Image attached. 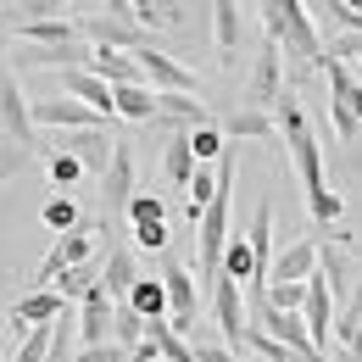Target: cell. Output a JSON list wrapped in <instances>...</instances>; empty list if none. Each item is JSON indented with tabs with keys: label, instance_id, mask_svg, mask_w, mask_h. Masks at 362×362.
<instances>
[{
	"label": "cell",
	"instance_id": "30",
	"mask_svg": "<svg viewBox=\"0 0 362 362\" xmlns=\"http://www.w3.org/2000/svg\"><path fill=\"white\" fill-rule=\"evenodd\" d=\"M100 279H106V268H95V262H84V268L62 273V279H56V284H50V290H62V296H67V301H73V307H78V301H84V296H90V290H95V284H100Z\"/></svg>",
	"mask_w": 362,
	"mask_h": 362
},
{
	"label": "cell",
	"instance_id": "7",
	"mask_svg": "<svg viewBox=\"0 0 362 362\" xmlns=\"http://www.w3.org/2000/svg\"><path fill=\"white\" fill-rule=\"evenodd\" d=\"M212 317H218V329H223V346L234 357H245L251 323H245V290H240V279H218V284H212Z\"/></svg>",
	"mask_w": 362,
	"mask_h": 362
},
{
	"label": "cell",
	"instance_id": "20",
	"mask_svg": "<svg viewBox=\"0 0 362 362\" xmlns=\"http://www.w3.org/2000/svg\"><path fill=\"white\" fill-rule=\"evenodd\" d=\"M139 279H145V273L134 268V251H129L123 240H112V251H106V279H100V284L112 290V301H117V307L129 301V290H134Z\"/></svg>",
	"mask_w": 362,
	"mask_h": 362
},
{
	"label": "cell",
	"instance_id": "27",
	"mask_svg": "<svg viewBox=\"0 0 362 362\" xmlns=\"http://www.w3.org/2000/svg\"><path fill=\"white\" fill-rule=\"evenodd\" d=\"M323 78H329V100L351 106V112L362 117V84L351 78V67H346V62H323Z\"/></svg>",
	"mask_w": 362,
	"mask_h": 362
},
{
	"label": "cell",
	"instance_id": "21",
	"mask_svg": "<svg viewBox=\"0 0 362 362\" xmlns=\"http://www.w3.org/2000/svg\"><path fill=\"white\" fill-rule=\"evenodd\" d=\"M112 106H117V117H129V123H156V117H162V95L151 90V84L112 90Z\"/></svg>",
	"mask_w": 362,
	"mask_h": 362
},
{
	"label": "cell",
	"instance_id": "18",
	"mask_svg": "<svg viewBox=\"0 0 362 362\" xmlns=\"http://www.w3.org/2000/svg\"><path fill=\"white\" fill-rule=\"evenodd\" d=\"M317 240H290L279 257H273V284H307L317 273Z\"/></svg>",
	"mask_w": 362,
	"mask_h": 362
},
{
	"label": "cell",
	"instance_id": "19",
	"mask_svg": "<svg viewBox=\"0 0 362 362\" xmlns=\"http://www.w3.org/2000/svg\"><path fill=\"white\" fill-rule=\"evenodd\" d=\"M245 245H251V257H257V279H262V290L273 284V201H257V212H251V234H245Z\"/></svg>",
	"mask_w": 362,
	"mask_h": 362
},
{
	"label": "cell",
	"instance_id": "13",
	"mask_svg": "<svg viewBox=\"0 0 362 362\" xmlns=\"http://www.w3.org/2000/svg\"><path fill=\"white\" fill-rule=\"evenodd\" d=\"M334 307H340V301H334V290H329V279H323V273H313V279H307V329H313V346L317 351H323V357H329V340H334Z\"/></svg>",
	"mask_w": 362,
	"mask_h": 362
},
{
	"label": "cell",
	"instance_id": "44",
	"mask_svg": "<svg viewBox=\"0 0 362 362\" xmlns=\"http://www.w3.org/2000/svg\"><path fill=\"white\" fill-rule=\"evenodd\" d=\"M129 362H156V357H145V351H129Z\"/></svg>",
	"mask_w": 362,
	"mask_h": 362
},
{
	"label": "cell",
	"instance_id": "6",
	"mask_svg": "<svg viewBox=\"0 0 362 362\" xmlns=\"http://www.w3.org/2000/svg\"><path fill=\"white\" fill-rule=\"evenodd\" d=\"M95 234H100V228H73V234H56V240H50V257L40 262V273H34V279H40L34 290H50L62 273L84 268V262L95 257Z\"/></svg>",
	"mask_w": 362,
	"mask_h": 362
},
{
	"label": "cell",
	"instance_id": "10",
	"mask_svg": "<svg viewBox=\"0 0 362 362\" xmlns=\"http://www.w3.org/2000/svg\"><path fill=\"white\" fill-rule=\"evenodd\" d=\"M45 151H73V156L84 162V173H100V179H106V168H112V156H117V139L106 134V129H78V134L50 139Z\"/></svg>",
	"mask_w": 362,
	"mask_h": 362
},
{
	"label": "cell",
	"instance_id": "41",
	"mask_svg": "<svg viewBox=\"0 0 362 362\" xmlns=\"http://www.w3.org/2000/svg\"><path fill=\"white\" fill-rule=\"evenodd\" d=\"M78 362H129V351L112 340V346H78Z\"/></svg>",
	"mask_w": 362,
	"mask_h": 362
},
{
	"label": "cell",
	"instance_id": "28",
	"mask_svg": "<svg viewBox=\"0 0 362 362\" xmlns=\"http://www.w3.org/2000/svg\"><path fill=\"white\" fill-rule=\"evenodd\" d=\"M45 173H50V184H56V195H67L73 184L84 179V162H78L73 151H45Z\"/></svg>",
	"mask_w": 362,
	"mask_h": 362
},
{
	"label": "cell",
	"instance_id": "1",
	"mask_svg": "<svg viewBox=\"0 0 362 362\" xmlns=\"http://www.w3.org/2000/svg\"><path fill=\"white\" fill-rule=\"evenodd\" d=\"M257 11H262L268 40H279L284 56H296L301 67H323V40H317V23L301 0H257Z\"/></svg>",
	"mask_w": 362,
	"mask_h": 362
},
{
	"label": "cell",
	"instance_id": "3",
	"mask_svg": "<svg viewBox=\"0 0 362 362\" xmlns=\"http://www.w3.org/2000/svg\"><path fill=\"white\" fill-rule=\"evenodd\" d=\"M279 100H284V50H279V40L262 34V50H257V62H251V78H245L240 106H251V112H273Z\"/></svg>",
	"mask_w": 362,
	"mask_h": 362
},
{
	"label": "cell",
	"instance_id": "5",
	"mask_svg": "<svg viewBox=\"0 0 362 362\" xmlns=\"http://www.w3.org/2000/svg\"><path fill=\"white\" fill-rule=\"evenodd\" d=\"M0 139L28 145V151H45V139L34 129V100L23 95V84L11 73H0Z\"/></svg>",
	"mask_w": 362,
	"mask_h": 362
},
{
	"label": "cell",
	"instance_id": "42",
	"mask_svg": "<svg viewBox=\"0 0 362 362\" xmlns=\"http://www.w3.org/2000/svg\"><path fill=\"white\" fill-rule=\"evenodd\" d=\"M134 245H145V251H162V245H168V223H151V228H134Z\"/></svg>",
	"mask_w": 362,
	"mask_h": 362
},
{
	"label": "cell",
	"instance_id": "38",
	"mask_svg": "<svg viewBox=\"0 0 362 362\" xmlns=\"http://www.w3.org/2000/svg\"><path fill=\"white\" fill-rule=\"evenodd\" d=\"M329 123H334V139H340V145H351L357 129H362V117L351 112V106H340V100H329Z\"/></svg>",
	"mask_w": 362,
	"mask_h": 362
},
{
	"label": "cell",
	"instance_id": "15",
	"mask_svg": "<svg viewBox=\"0 0 362 362\" xmlns=\"http://www.w3.org/2000/svg\"><path fill=\"white\" fill-rule=\"evenodd\" d=\"M73 40H84V23L73 11H56V17H28L11 45H73Z\"/></svg>",
	"mask_w": 362,
	"mask_h": 362
},
{
	"label": "cell",
	"instance_id": "9",
	"mask_svg": "<svg viewBox=\"0 0 362 362\" xmlns=\"http://www.w3.org/2000/svg\"><path fill=\"white\" fill-rule=\"evenodd\" d=\"M112 329H117V301H112L106 284H95L78 301V340L84 346H112Z\"/></svg>",
	"mask_w": 362,
	"mask_h": 362
},
{
	"label": "cell",
	"instance_id": "32",
	"mask_svg": "<svg viewBox=\"0 0 362 362\" xmlns=\"http://www.w3.org/2000/svg\"><path fill=\"white\" fill-rule=\"evenodd\" d=\"M134 23H145V28L156 34V23H162V28L184 23V11H179V0H134Z\"/></svg>",
	"mask_w": 362,
	"mask_h": 362
},
{
	"label": "cell",
	"instance_id": "45",
	"mask_svg": "<svg viewBox=\"0 0 362 362\" xmlns=\"http://www.w3.org/2000/svg\"><path fill=\"white\" fill-rule=\"evenodd\" d=\"M346 6H351V11H357V17H362V0H346Z\"/></svg>",
	"mask_w": 362,
	"mask_h": 362
},
{
	"label": "cell",
	"instance_id": "11",
	"mask_svg": "<svg viewBox=\"0 0 362 362\" xmlns=\"http://www.w3.org/2000/svg\"><path fill=\"white\" fill-rule=\"evenodd\" d=\"M162 284H168V301H173V329L179 334H189L195 329V317H201V284H195V273L189 268H179V262H168L162 268Z\"/></svg>",
	"mask_w": 362,
	"mask_h": 362
},
{
	"label": "cell",
	"instance_id": "14",
	"mask_svg": "<svg viewBox=\"0 0 362 362\" xmlns=\"http://www.w3.org/2000/svg\"><path fill=\"white\" fill-rule=\"evenodd\" d=\"M73 301L62 296V290H28L17 307H11V329L17 334H34V329H45V323H56V317L67 313Z\"/></svg>",
	"mask_w": 362,
	"mask_h": 362
},
{
	"label": "cell",
	"instance_id": "4",
	"mask_svg": "<svg viewBox=\"0 0 362 362\" xmlns=\"http://www.w3.org/2000/svg\"><path fill=\"white\" fill-rule=\"evenodd\" d=\"M84 23V40L95 50H123V56H139V50L156 45V34L134 23V17H112V11H100V17H78Z\"/></svg>",
	"mask_w": 362,
	"mask_h": 362
},
{
	"label": "cell",
	"instance_id": "33",
	"mask_svg": "<svg viewBox=\"0 0 362 362\" xmlns=\"http://www.w3.org/2000/svg\"><path fill=\"white\" fill-rule=\"evenodd\" d=\"M129 223H134V228L168 223V212H162V195H156V189H139L134 201H129Z\"/></svg>",
	"mask_w": 362,
	"mask_h": 362
},
{
	"label": "cell",
	"instance_id": "43",
	"mask_svg": "<svg viewBox=\"0 0 362 362\" xmlns=\"http://www.w3.org/2000/svg\"><path fill=\"white\" fill-rule=\"evenodd\" d=\"M195 357H201V362H245V357H234V351H228V346H201V351H195Z\"/></svg>",
	"mask_w": 362,
	"mask_h": 362
},
{
	"label": "cell",
	"instance_id": "34",
	"mask_svg": "<svg viewBox=\"0 0 362 362\" xmlns=\"http://www.w3.org/2000/svg\"><path fill=\"white\" fill-rule=\"evenodd\" d=\"M323 28H329V40H334V34H362V17L346 0H323Z\"/></svg>",
	"mask_w": 362,
	"mask_h": 362
},
{
	"label": "cell",
	"instance_id": "2",
	"mask_svg": "<svg viewBox=\"0 0 362 362\" xmlns=\"http://www.w3.org/2000/svg\"><path fill=\"white\" fill-rule=\"evenodd\" d=\"M273 123H279V139L290 145V168H296V179H301L307 201H313L317 189H329V179H323V151H317V134H313V123H307L301 100H296L290 90H284V100L273 106Z\"/></svg>",
	"mask_w": 362,
	"mask_h": 362
},
{
	"label": "cell",
	"instance_id": "36",
	"mask_svg": "<svg viewBox=\"0 0 362 362\" xmlns=\"http://www.w3.org/2000/svg\"><path fill=\"white\" fill-rule=\"evenodd\" d=\"M189 151H195V162L206 168L218 151H223V129H212V123H201V129H189Z\"/></svg>",
	"mask_w": 362,
	"mask_h": 362
},
{
	"label": "cell",
	"instance_id": "12",
	"mask_svg": "<svg viewBox=\"0 0 362 362\" xmlns=\"http://www.w3.org/2000/svg\"><path fill=\"white\" fill-rule=\"evenodd\" d=\"M139 67H145V84H151L156 95H195V90H201L195 73H189L184 62H173L168 50H156V45L139 50Z\"/></svg>",
	"mask_w": 362,
	"mask_h": 362
},
{
	"label": "cell",
	"instance_id": "23",
	"mask_svg": "<svg viewBox=\"0 0 362 362\" xmlns=\"http://www.w3.org/2000/svg\"><path fill=\"white\" fill-rule=\"evenodd\" d=\"M212 50L234 62L240 50V0H212Z\"/></svg>",
	"mask_w": 362,
	"mask_h": 362
},
{
	"label": "cell",
	"instance_id": "31",
	"mask_svg": "<svg viewBox=\"0 0 362 362\" xmlns=\"http://www.w3.org/2000/svg\"><path fill=\"white\" fill-rule=\"evenodd\" d=\"M40 218H45L50 234H73V228H84V223H78V201H73V195H50L45 206H40Z\"/></svg>",
	"mask_w": 362,
	"mask_h": 362
},
{
	"label": "cell",
	"instance_id": "40",
	"mask_svg": "<svg viewBox=\"0 0 362 362\" xmlns=\"http://www.w3.org/2000/svg\"><path fill=\"white\" fill-rule=\"evenodd\" d=\"M34 151L28 145H11V139H0V179H11V173H23V162H28Z\"/></svg>",
	"mask_w": 362,
	"mask_h": 362
},
{
	"label": "cell",
	"instance_id": "39",
	"mask_svg": "<svg viewBox=\"0 0 362 362\" xmlns=\"http://www.w3.org/2000/svg\"><path fill=\"white\" fill-rule=\"evenodd\" d=\"M346 56H362V34H334V40H323V62H346Z\"/></svg>",
	"mask_w": 362,
	"mask_h": 362
},
{
	"label": "cell",
	"instance_id": "24",
	"mask_svg": "<svg viewBox=\"0 0 362 362\" xmlns=\"http://www.w3.org/2000/svg\"><path fill=\"white\" fill-rule=\"evenodd\" d=\"M228 139H268V145H279V123H273V112H251V106H240L234 117L223 123Z\"/></svg>",
	"mask_w": 362,
	"mask_h": 362
},
{
	"label": "cell",
	"instance_id": "22",
	"mask_svg": "<svg viewBox=\"0 0 362 362\" xmlns=\"http://www.w3.org/2000/svg\"><path fill=\"white\" fill-rule=\"evenodd\" d=\"M90 73H95V78H106L112 90H123V84H145L139 56H123V50H95V56H90Z\"/></svg>",
	"mask_w": 362,
	"mask_h": 362
},
{
	"label": "cell",
	"instance_id": "26",
	"mask_svg": "<svg viewBox=\"0 0 362 362\" xmlns=\"http://www.w3.org/2000/svg\"><path fill=\"white\" fill-rule=\"evenodd\" d=\"M245 357H257V362H329V357H301V351H290L284 340H273V334H262V329L245 334Z\"/></svg>",
	"mask_w": 362,
	"mask_h": 362
},
{
	"label": "cell",
	"instance_id": "16",
	"mask_svg": "<svg viewBox=\"0 0 362 362\" xmlns=\"http://www.w3.org/2000/svg\"><path fill=\"white\" fill-rule=\"evenodd\" d=\"M95 45L90 40H73V45H17L23 67H56V73H73V67H90Z\"/></svg>",
	"mask_w": 362,
	"mask_h": 362
},
{
	"label": "cell",
	"instance_id": "25",
	"mask_svg": "<svg viewBox=\"0 0 362 362\" xmlns=\"http://www.w3.org/2000/svg\"><path fill=\"white\" fill-rule=\"evenodd\" d=\"M162 173H168V184H179V189H189V184H195V151H189V129H179V134L168 139Z\"/></svg>",
	"mask_w": 362,
	"mask_h": 362
},
{
	"label": "cell",
	"instance_id": "8",
	"mask_svg": "<svg viewBox=\"0 0 362 362\" xmlns=\"http://www.w3.org/2000/svg\"><path fill=\"white\" fill-rule=\"evenodd\" d=\"M100 195H106V223L123 212L129 218V201L139 195V173H134V145L129 139H117V156H112V168H106V179H100Z\"/></svg>",
	"mask_w": 362,
	"mask_h": 362
},
{
	"label": "cell",
	"instance_id": "37",
	"mask_svg": "<svg viewBox=\"0 0 362 362\" xmlns=\"http://www.w3.org/2000/svg\"><path fill=\"white\" fill-rule=\"evenodd\" d=\"M268 301L279 313H307V284H268Z\"/></svg>",
	"mask_w": 362,
	"mask_h": 362
},
{
	"label": "cell",
	"instance_id": "29",
	"mask_svg": "<svg viewBox=\"0 0 362 362\" xmlns=\"http://www.w3.org/2000/svg\"><path fill=\"white\" fill-rule=\"evenodd\" d=\"M334 340L351 351V362H362V296L340 307V323H334Z\"/></svg>",
	"mask_w": 362,
	"mask_h": 362
},
{
	"label": "cell",
	"instance_id": "17",
	"mask_svg": "<svg viewBox=\"0 0 362 362\" xmlns=\"http://www.w3.org/2000/svg\"><path fill=\"white\" fill-rule=\"evenodd\" d=\"M62 95H67V100H78V106H90V112H100V117H117V106H112V84H106V78H95L90 67L62 73Z\"/></svg>",
	"mask_w": 362,
	"mask_h": 362
},
{
	"label": "cell",
	"instance_id": "35",
	"mask_svg": "<svg viewBox=\"0 0 362 362\" xmlns=\"http://www.w3.org/2000/svg\"><path fill=\"white\" fill-rule=\"evenodd\" d=\"M307 206H313V223H340V218H346V195H340V189H317L313 201H307Z\"/></svg>",
	"mask_w": 362,
	"mask_h": 362
}]
</instances>
